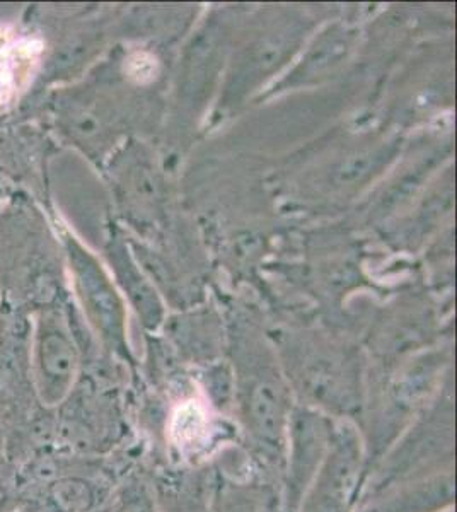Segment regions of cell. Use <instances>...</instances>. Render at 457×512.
I'll list each match as a JSON object with an SVG mask.
<instances>
[{
	"instance_id": "9",
	"label": "cell",
	"mask_w": 457,
	"mask_h": 512,
	"mask_svg": "<svg viewBox=\"0 0 457 512\" xmlns=\"http://www.w3.org/2000/svg\"><path fill=\"white\" fill-rule=\"evenodd\" d=\"M110 512H161L151 466H128L111 490Z\"/></svg>"
},
{
	"instance_id": "8",
	"label": "cell",
	"mask_w": 457,
	"mask_h": 512,
	"mask_svg": "<svg viewBox=\"0 0 457 512\" xmlns=\"http://www.w3.org/2000/svg\"><path fill=\"white\" fill-rule=\"evenodd\" d=\"M161 512L212 511V472L209 465L183 466L171 461L151 465Z\"/></svg>"
},
{
	"instance_id": "6",
	"label": "cell",
	"mask_w": 457,
	"mask_h": 512,
	"mask_svg": "<svg viewBox=\"0 0 457 512\" xmlns=\"http://www.w3.org/2000/svg\"><path fill=\"white\" fill-rule=\"evenodd\" d=\"M62 243L77 294L81 297L87 320L93 326L94 332L106 345V349L118 354H127L122 306L115 291L108 284L106 275L93 256L89 255L67 231H62Z\"/></svg>"
},
{
	"instance_id": "3",
	"label": "cell",
	"mask_w": 457,
	"mask_h": 512,
	"mask_svg": "<svg viewBox=\"0 0 457 512\" xmlns=\"http://www.w3.org/2000/svg\"><path fill=\"white\" fill-rule=\"evenodd\" d=\"M209 466L212 511L285 512L282 475L256 460L239 441L220 449Z\"/></svg>"
},
{
	"instance_id": "12",
	"label": "cell",
	"mask_w": 457,
	"mask_h": 512,
	"mask_svg": "<svg viewBox=\"0 0 457 512\" xmlns=\"http://www.w3.org/2000/svg\"><path fill=\"white\" fill-rule=\"evenodd\" d=\"M9 512H29V511H26V509H21V507H19V509H14V511H9Z\"/></svg>"
},
{
	"instance_id": "1",
	"label": "cell",
	"mask_w": 457,
	"mask_h": 512,
	"mask_svg": "<svg viewBox=\"0 0 457 512\" xmlns=\"http://www.w3.org/2000/svg\"><path fill=\"white\" fill-rule=\"evenodd\" d=\"M454 431L451 395H439L365 475L359 501L396 485L456 472Z\"/></svg>"
},
{
	"instance_id": "5",
	"label": "cell",
	"mask_w": 457,
	"mask_h": 512,
	"mask_svg": "<svg viewBox=\"0 0 457 512\" xmlns=\"http://www.w3.org/2000/svg\"><path fill=\"white\" fill-rule=\"evenodd\" d=\"M340 420L313 408L296 405L285 437L282 463V497L284 511L296 512L335 443Z\"/></svg>"
},
{
	"instance_id": "4",
	"label": "cell",
	"mask_w": 457,
	"mask_h": 512,
	"mask_svg": "<svg viewBox=\"0 0 457 512\" xmlns=\"http://www.w3.org/2000/svg\"><path fill=\"white\" fill-rule=\"evenodd\" d=\"M364 478V444L359 429L353 422L340 420L330 454L302 495L296 512H353Z\"/></svg>"
},
{
	"instance_id": "2",
	"label": "cell",
	"mask_w": 457,
	"mask_h": 512,
	"mask_svg": "<svg viewBox=\"0 0 457 512\" xmlns=\"http://www.w3.org/2000/svg\"><path fill=\"white\" fill-rule=\"evenodd\" d=\"M28 362L36 403L55 412L81 378V349L69 318L53 304L35 308L29 323Z\"/></svg>"
},
{
	"instance_id": "11",
	"label": "cell",
	"mask_w": 457,
	"mask_h": 512,
	"mask_svg": "<svg viewBox=\"0 0 457 512\" xmlns=\"http://www.w3.org/2000/svg\"><path fill=\"white\" fill-rule=\"evenodd\" d=\"M94 512H110V507H108V504H106L105 507H101V509H98V511Z\"/></svg>"
},
{
	"instance_id": "10",
	"label": "cell",
	"mask_w": 457,
	"mask_h": 512,
	"mask_svg": "<svg viewBox=\"0 0 457 512\" xmlns=\"http://www.w3.org/2000/svg\"><path fill=\"white\" fill-rule=\"evenodd\" d=\"M6 453V427H4V419L0 417V460Z\"/></svg>"
},
{
	"instance_id": "7",
	"label": "cell",
	"mask_w": 457,
	"mask_h": 512,
	"mask_svg": "<svg viewBox=\"0 0 457 512\" xmlns=\"http://www.w3.org/2000/svg\"><path fill=\"white\" fill-rule=\"evenodd\" d=\"M454 501L456 473L446 472L364 497L353 512H451Z\"/></svg>"
}]
</instances>
